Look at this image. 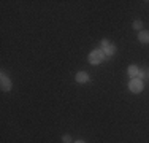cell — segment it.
Masks as SVG:
<instances>
[{"label": "cell", "mask_w": 149, "mask_h": 143, "mask_svg": "<svg viewBox=\"0 0 149 143\" xmlns=\"http://www.w3.org/2000/svg\"><path fill=\"white\" fill-rule=\"evenodd\" d=\"M105 59V54L102 49H94V51L89 54V62L91 64H102Z\"/></svg>", "instance_id": "6da1fadb"}, {"label": "cell", "mask_w": 149, "mask_h": 143, "mask_svg": "<svg viewBox=\"0 0 149 143\" xmlns=\"http://www.w3.org/2000/svg\"><path fill=\"white\" fill-rule=\"evenodd\" d=\"M129 89L132 92H135V94L141 92V91H143V81L138 80V78H132V80H130V83H129Z\"/></svg>", "instance_id": "7a4b0ae2"}, {"label": "cell", "mask_w": 149, "mask_h": 143, "mask_svg": "<svg viewBox=\"0 0 149 143\" xmlns=\"http://www.w3.org/2000/svg\"><path fill=\"white\" fill-rule=\"evenodd\" d=\"M2 91H11V88H13V83H11V80L10 78H6L5 75L2 73Z\"/></svg>", "instance_id": "3957f363"}, {"label": "cell", "mask_w": 149, "mask_h": 143, "mask_svg": "<svg viewBox=\"0 0 149 143\" xmlns=\"http://www.w3.org/2000/svg\"><path fill=\"white\" fill-rule=\"evenodd\" d=\"M74 80H76L78 83L84 84V83H87V81H89V75H87L86 72H78V73H76V78H74Z\"/></svg>", "instance_id": "277c9868"}, {"label": "cell", "mask_w": 149, "mask_h": 143, "mask_svg": "<svg viewBox=\"0 0 149 143\" xmlns=\"http://www.w3.org/2000/svg\"><path fill=\"white\" fill-rule=\"evenodd\" d=\"M138 40H140L141 43H149V30H141L140 35H138Z\"/></svg>", "instance_id": "5b68a950"}, {"label": "cell", "mask_w": 149, "mask_h": 143, "mask_svg": "<svg viewBox=\"0 0 149 143\" xmlns=\"http://www.w3.org/2000/svg\"><path fill=\"white\" fill-rule=\"evenodd\" d=\"M102 51H103L105 57H106V56H114V54H116V46H114V45H113V43H111V45H109L108 48L102 49Z\"/></svg>", "instance_id": "8992f818"}, {"label": "cell", "mask_w": 149, "mask_h": 143, "mask_svg": "<svg viewBox=\"0 0 149 143\" xmlns=\"http://www.w3.org/2000/svg\"><path fill=\"white\" fill-rule=\"evenodd\" d=\"M138 72H140V70H138L136 65H129V75L132 78H136L138 76Z\"/></svg>", "instance_id": "52a82bcc"}, {"label": "cell", "mask_w": 149, "mask_h": 143, "mask_svg": "<svg viewBox=\"0 0 149 143\" xmlns=\"http://www.w3.org/2000/svg\"><path fill=\"white\" fill-rule=\"evenodd\" d=\"M146 76H148V72L146 70H140V72H138V80H141V81H143V80H146Z\"/></svg>", "instance_id": "ba28073f"}, {"label": "cell", "mask_w": 149, "mask_h": 143, "mask_svg": "<svg viewBox=\"0 0 149 143\" xmlns=\"http://www.w3.org/2000/svg\"><path fill=\"white\" fill-rule=\"evenodd\" d=\"M133 29L141 32V29H143V22H141V21H135V22H133Z\"/></svg>", "instance_id": "9c48e42d"}, {"label": "cell", "mask_w": 149, "mask_h": 143, "mask_svg": "<svg viewBox=\"0 0 149 143\" xmlns=\"http://www.w3.org/2000/svg\"><path fill=\"white\" fill-rule=\"evenodd\" d=\"M109 45H111V41H109V40H106V38H103V40H102V48H100V49H105V48H108Z\"/></svg>", "instance_id": "30bf717a"}, {"label": "cell", "mask_w": 149, "mask_h": 143, "mask_svg": "<svg viewBox=\"0 0 149 143\" xmlns=\"http://www.w3.org/2000/svg\"><path fill=\"white\" fill-rule=\"evenodd\" d=\"M62 142H63V143H72V137H70V135H63V137H62Z\"/></svg>", "instance_id": "8fae6325"}, {"label": "cell", "mask_w": 149, "mask_h": 143, "mask_svg": "<svg viewBox=\"0 0 149 143\" xmlns=\"http://www.w3.org/2000/svg\"><path fill=\"white\" fill-rule=\"evenodd\" d=\"M74 143H86V142H83V140H78V142H74Z\"/></svg>", "instance_id": "7c38bea8"}]
</instances>
